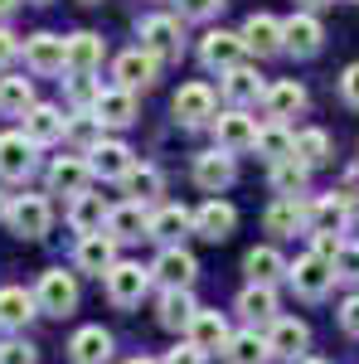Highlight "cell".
I'll list each match as a JSON object with an SVG mask.
<instances>
[{
  "label": "cell",
  "mask_w": 359,
  "mask_h": 364,
  "mask_svg": "<svg viewBox=\"0 0 359 364\" xmlns=\"http://www.w3.org/2000/svg\"><path fill=\"white\" fill-rule=\"evenodd\" d=\"M34 306L44 311V316H68V311L78 306V282H73V272H63V267L44 272L39 287H34Z\"/></svg>",
  "instance_id": "1"
},
{
  "label": "cell",
  "mask_w": 359,
  "mask_h": 364,
  "mask_svg": "<svg viewBox=\"0 0 359 364\" xmlns=\"http://www.w3.org/2000/svg\"><path fill=\"white\" fill-rule=\"evenodd\" d=\"M286 277H291V287L301 291V296H326L335 287V262H326L321 252H306V257H296L291 267H286Z\"/></svg>",
  "instance_id": "2"
},
{
  "label": "cell",
  "mask_w": 359,
  "mask_h": 364,
  "mask_svg": "<svg viewBox=\"0 0 359 364\" xmlns=\"http://www.w3.org/2000/svg\"><path fill=\"white\" fill-rule=\"evenodd\" d=\"M248 54V44H243V34H228V29H209L204 39H199V58H204V68H214V73H228V68H238Z\"/></svg>",
  "instance_id": "3"
},
{
  "label": "cell",
  "mask_w": 359,
  "mask_h": 364,
  "mask_svg": "<svg viewBox=\"0 0 359 364\" xmlns=\"http://www.w3.org/2000/svg\"><path fill=\"white\" fill-rule=\"evenodd\" d=\"M5 219H10V228H15L20 238H44V233H49V199H44V195L10 199Z\"/></svg>",
  "instance_id": "4"
},
{
  "label": "cell",
  "mask_w": 359,
  "mask_h": 364,
  "mask_svg": "<svg viewBox=\"0 0 359 364\" xmlns=\"http://www.w3.org/2000/svg\"><path fill=\"white\" fill-rule=\"evenodd\" d=\"M180 44H185L180 20H170V15H151V20H141V49H146V54L175 58V54H180Z\"/></svg>",
  "instance_id": "5"
},
{
  "label": "cell",
  "mask_w": 359,
  "mask_h": 364,
  "mask_svg": "<svg viewBox=\"0 0 359 364\" xmlns=\"http://www.w3.org/2000/svg\"><path fill=\"white\" fill-rule=\"evenodd\" d=\"M214 141H219V151H228V156L252 151V141H257V122L243 117V107H233V112L214 117Z\"/></svg>",
  "instance_id": "6"
},
{
  "label": "cell",
  "mask_w": 359,
  "mask_h": 364,
  "mask_svg": "<svg viewBox=\"0 0 359 364\" xmlns=\"http://www.w3.org/2000/svg\"><path fill=\"white\" fill-rule=\"evenodd\" d=\"M146 287H151V272L141 262H117L107 272V296L117 306H136L141 296H146Z\"/></svg>",
  "instance_id": "7"
},
{
  "label": "cell",
  "mask_w": 359,
  "mask_h": 364,
  "mask_svg": "<svg viewBox=\"0 0 359 364\" xmlns=\"http://www.w3.org/2000/svg\"><path fill=\"white\" fill-rule=\"evenodd\" d=\"M306 345H311L306 321H296V316H277V321H272V331H267V350H272V360H301Z\"/></svg>",
  "instance_id": "8"
},
{
  "label": "cell",
  "mask_w": 359,
  "mask_h": 364,
  "mask_svg": "<svg viewBox=\"0 0 359 364\" xmlns=\"http://www.w3.org/2000/svg\"><path fill=\"white\" fill-rule=\"evenodd\" d=\"M238 224V209L228 204V199H204L199 209H194V233L199 238H209V243H223L228 233Z\"/></svg>",
  "instance_id": "9"
},
{
  "label": "cell",
  "mask_w": 359,
  "mask_h": 364,
  "mask_svg": "<svg viewBox=\"0 0 359 364\" xmlns=\"http://www.w3.org/2000/svg\"><path fill=\"white\" fill-rule=\"evenodd\" d=\"M282 44L291 49V54H321V44H326V29H321V20L311 15V10H301V15H291L286 25H282Z\"/></svg>",
  "instance_id": "10"
},
{
  "label": "cell",
  "mask_w": 359,
  "mask_h": 364,
  "mask_svg": "<svg viewBox=\"0 0 359 364\" xmlns=\"http://www.w3.org/2000/svg\"><path fill=\"white\" fill-rule=\"evenodd\" d=\"M156 68H161V58L146 54V49H127V54L117 58V87H127V92H136V87H151L156 83Z\"/></svg>",
  "instance_id": "11"
},
{
  "label": "cell",
  "mask_w": 359,
  "mask_h": 364,
  "mask_svg": "<svg viewBox=\"0 0 359 364\" xmlns=\"http://www.w3.org/2000/svg\"><path fill=\"white\" fill-rule=\"evenodd\" d=\"M92 117H97L102 127H127V122H136V92H127V87H102V92L92 97Z\"/></svg>",
  "instance_id": "12"
},
{
  "label": "cell",
  "mask_w": 359,
  "mask_h": 364,
  "mask_svg": "<svg viewBox=\"0 0 359 364\" xmlns=\"http://www.w3.org/2000/svg\"><path fill=\"white\" fill-rule=\"evenodd\" d=\"M34 170V141L25 132H5L0 136V175L5 180H25Z\"/></svg>",
  "instance_id": "13"
},
{
  "label": "cell",
  "mask_w": 359,
  "mask_h": 364,
  "mask_svg": "<svg viewBox=\"0 0 359 364\" xmlns=\"http://www.w3.org/2000/svg\"><path fill=\"white\" fill-rule=\"evenodd\" d=\"M175 117L185 122V127H204V122H214V92L209 83H185L175 92Z\"/></svg>",
  "instance_id": "14"
},
{
  "label": "cell",
  "mask_w": 359,
  "mask_h": 364,
  "mask_svg": "<svg viewBox=\"0 0 359 364\" xmlns=\"http://www.w3.org/2000/svg\"><path fill=\"white\" fill-rule=\"evenodd\" d=\"M78 267L92 272V277H107L112 267H117V238H112V233H83V243H78Z\"/></svg>",
  "instance_id": "15"
},
{
  "label": "cell",
  "mask_w": 359,
  "mask_h": 364,
  "mask_svg": "<svg viewBox=\"0 0 359 364\" xmlns=\"http://www.w3.org/2000/svg\"><path fill=\"white\" fill-rule=\"evenodd\" d=\"M87 180H92V166L83 156H63L49 166V195H83Z\"/></svg>",
  "instance_id": "16"
},
{
  "label": "cell",
  "mask_w": 359,
  "mask_h": 364,
  "mask_svg": "<svg viewBox=\"0 0 359 364\" xmlns=\"http://www.w3.org/2000/svg\"><path fill=\"white\" fill-rule=\"evenodd\" d=\"M194 185L209 190V195L228 190V185H233V156H228V151H204V156L194 161Z\"/></svg>",
  "instance_id": "17"
},
{
  "label": "cell",
  "mask_w": 359,
  "mask_h": 364,
  "mask_svg": "<svg viewBox=\"0 0 359 364\" xmlns=\"http://www.w3.org/2000/svg\"><path fill=\"white\" fill-rule=\"evenodd\" d=\"M68 360L73 364H107L112 360V336L102 326H83L78 336L68 340Z\"/></svg>",
  "instance_id": "18"
},
{
  "label": "cell",
  "mask_w": 359,
  "mask_h": 364,
  "mask_svg": "<svg viewBox=\"0 0 359 364\" xmlns=\"http://www.w3.org/2000/svg\"><path fill=\"white\" fill-rule=\"evenodd\" d=\"M107 233L117 238V243H132V238H141V233H151V214L141 209V199H127V204H117L107 214Z\"/></svg>",
  "instance_id": "19"
},
{
  "label": "cell",
  "mask_w": 359,
  "mask_h": 364,
  "mask_svg": "<svg viewBox=\"0 0 359 364\" xmlns=\"http://www.w3.org/2000/svg\"><path fill=\"white\" fill-rule=\"evenodd\" d=\"M63 127H68V117L58 112V107H49V102H34L25 112V136L34 141V146H49V141L63 136Z\"/></svg>",
  "instance_id": "20"
},
{
  "label": "cell",
  "mask_w": 359,
  "mask_h": 364,
  "mask_svg": "<svg viewBox=\"0 0 359 364\" xmlns=\"http://www.w3.org/2000/svg\"><path fill=\"white\" fill-rule=\"evenodd\" d=\"M190 340L204 350V355H214V350H228V321H223L219 311H194V321L185 326Z\"/></svg>",
  "instance_id": "21"
},
{
  "label": "cell",
  "mask_w": 359,
  "mask_h": 364,
  "mask_svg": "<svg viewBox=\"0 0 359 364\" xmlns=\"http://www.w3.org/2000/svg\"><path fill=\"white\" fill-rule=\"evenodd\" d=\"M87 156H92V161H87L92 175H102V180H122V175L132 170V151H127L122 141H97Z\"/></svg>",
  "instance_id": "22"
},
{
  "label": "cell",
  "mask_w": 359,
  "mask_h": 364,
  "mask_svg": "<svg viewBox=\"0 0 359 364\" xmlns=\"http://www.w3.org/2000/svg\"><path fill=\"white\" fill-rule=\"evenodd\" d=\"M151 277H161L166 287H190V282L199 277V262H194L185 248H166V252H161V262L151 267Z\"/></svg>",
  "instance_id": "23"
},
{
  "label": "cell",
  "mask_w": 359,
  "mask_h": 364,
  "mask_svg": "<svg viewBox=\"0 0 359 364\" xmlns=\"http://www.w3.org/2000/svg\"><path fill=\"white\" fill-rule=\"evenodd\" d=\"M102 63V39L97 34H73V39H63V68H73V73H92Z\"/></svg>",
  "instance_id": "24"
},
{
  "label": "cell",
  "mask_w": 359,
  "mask_h": 364,
  "mask_svg": "<svg viewBox=\"0 0 359 364\" xmlns=\"http://www.w3.org/2000/svg\"><path fill=\"white\" fill-rule=\"evenodd\" d=\"M243 44H248L252 54H277V49H286V44H282V20H272V15H248Z\"/></svg>",
  "instance_id": "25"
},
{
  "label": "cell",
  "mask_w": 359,
  "mask_h": 364,
  "mask_svg": "<svg viewBox=\"0 0 359 364\" xmlns=\"http://www.w3.org/2000/svg\"><path fill=\"white\" fill-rule=\"evenodd\" d=\"M194 296H190V287H166V296H161V311H156V316H161V326H166V331H185V326H190L194 321Z\"/></svg>",
  "instance_id": "26"
},
{
  "label": "cell",
  "mask_w": 359,
  "mask_h": 364,
  "mask_svg": "<svg viewBox=\"0 0 359 364\" xmlns=\"http://www.w3.org/2000/svg\"><path fill=\"white\" fill-rule=\"evenodd\" d=\"M262 102H267L272 122H282V117H296V112L306 107V87L296 83V78H282V83H272L267 92H262Z\"/></svg>",
  "instance_id": "27"
},
{
  "label": "cell",
  "mask_w": 359,
  "mask_h": 364,
  "mask_svg": "<svg viewBox=\"0 0 359 364\" xmlns=\"http://www.w3.org/2000/svg\"><path fill=\"white\" fill-rule=\"evenodd\" d=\"M25 58L34 73H63V39L58 34H34L25 44Z\"/></svg>",
  "instance_id": "28"
},
{
  "label": "cell",
  "mask_w": 359,
  "mask_h": 364,
  "mask_svg": "<svg viewBox=\"0 0 359 364\" xmlns=\"http://www.w3.org/2000/svg\"><path fill=\"white\" fill-rule=\"evenodd\" d=\"M262 92H267V87H262V78H257L252 68H243V63L223 73V97H228L233 107H248V102H257Z\"/></svg>",
  "instance_id": "29"
},
{
  "label": "cell",
  "mask_w": 359,
  "mask_h": 364,
  "mask_svg": "<svg viewBox=\"0 0 359 364\" xmlns=\"http://www.w3.org/2000/svg\"><path fill=\"white\" fill-rule=\"evenodd\" d=\"M29 316H34V296L25 287H0V326L20 331V326H29Z\"/></svg>",
  "instance_id": "30"
},
{
  "label": "cell",
  "mask_w": 359,
  "mask_h": 364,
  "mask_svg": "<svg viewBox=\"0 0 359 364\" xmlns=\"http://www.w3.org/2000/svg\"><path fill=\"white\" fill-rule=\"evenodd\" d=\"M190 228H194V214H190V209H180V204H166L161 214H151V238H161V243L185 238Z\"/></svg>",
  "instance_id": "31"
},
{
  "label": "cell",
  "mask_w": 359,
  "mask_h": 364,
  "mask_svg": "<svg viewBox=\"0 0 359 364\" xmlns=\"http://www.w3.org/2000/svg\"><path fill=\"white\" fill-rule=\"evenodd\" d=\"M306 219H311V214H306L301 199H296V195H282L272 209H267V233H282V238H286V233H296Z\"/></svg>",
  "instance_id": "32"
},
{
  "label": "cell",
  "mask_w": 359,
  "mask_h": 364,
  "mask_svg": "<svg viewBox=\"0 0 359 364\" xmlns=\"http://www.w3.org/2000/svg\"><path fill=\"white\" fill-rule=\"evenodd\" d=\"M243 272H248V282H257V287H272V282L286 272V262H282L277 248H252L248 257H243Z\"/></svg>",
  "instance_id": "33"
},
{
  "label": "cell",
  "mask_w": 359,
  "mask_h": 364,
  "mask_svg": "<svg viewBox=\"0 0 359 364\" xmlns=\"http://www.w3.org/2000/svg\"><path fill=\"white\" fill-rule=\"evenodd\" d=\"M228 360H233V364H267V360H272L267 336H257V331H238V336H228Z\"/></svg>",
  "instance_id": "34"
},
{
  "label": "cell",
  "mask_w": 359,
  "mask_h": 364,
  "mask_svg": "<svg viewBox=\"0 0 359 364\" xmlns=\"http://www.w3.org/2000/svg\"><path fill=\"white\" fill-rule=\"evenodd\" d=\"M252 146H257V151L277 166V161H286V156L296 151V136H291L282 122H272V127H257V141H252Z\"/></svg>",
  "instance_id": "35"
},
{
  "label": "cell",
  "mask_w": 359,
  "mask_h": 364,
  "mask_svg": "<svg viewBox=\"0 0 359 364\" xmlns=\"http://www.w3.org/2000/svg\"><path fill=\"white\" fill-rule=\"evenodd\" d=\"M238 311L248 316L252 326H257V321H277V296H272V287H257V282H252V287H243Z\"/></svg>",
  "instance_id": "36"
},
{
  "label": "cell",
  "mask_w": 359,
  "mask_h": 364,
  "mask_svg": "<svg viewBox=\"0 0 359 364\" xmlns=\"http://www.w3.org/2000/svg\"><path fill=\"white\" fill-rule=\"evenodd\" d=\"M107 224V209H102V195H73V228L78 233H102Z\"/></svg>",
  "instance_id": "37"
},
{
  "label": "cell",
  "mask_w": 359,
  "mask_h": 364,
  "mask_svg": "<svg viewBox=\"0 0 359 364\" xmlns=\"http://www.w3.org/2000/svg\"><path fill=\"white\" fill-rule=\"evenodd\" d=\"M122 190H127L132 199H141V204L156 199V195H161V170H156V166H136V161H132V170L122 175Z\"/></svg>",
  "instance_id": "38"
},
{
  "label": "cell",
  "mask_w": 359,
  "mask_h": 364,
  "mask_svg": "<svg viewBox=\"0 0 359 364\" xmlns=\"http://www.w3.org/2000/svg\"><path fill=\"white\" fill-rule=\"evenodd\" d=\"M291 156H296V161H301V166H326V161H331V136H326V132H321V127H311V132H301V136H296V151H291Z\"/></svg>",
  "instance_id": "39"
},
{
  "label": "cell",
  "mask_w": 359,
  "mask_h": 364,
  "mask_svg": "<svg viewBox=\"0 0 359 364\" xmlns=\"http://www.w3.org/2000/svg\"><path fill=\"white\" fill-rule=\"evenodd\" d=\"M306 180H311V166H301L296 156H286V161H277V166H272V185H277V195H301Z\"/></svg>",
  "instance_id": "40"
},
{
  "label": "cell",
  "mask_w": 359,
  "mask_h": 364,
  "mask_svg": "<svg viewBox=\"0 0 359 364\" xmlns=\"http://www.w3.org/2000/svg\"><path fill=\"white\" fill-rule=\"evenodd\" d=\"M34 107V87H29V78H0V112L20 117Z\"/></svg>",
  "instance_id": "41"
},
{
  "label": "cell",
  "mask_w": 359,
  "mask_h": 364,
  "mask_svg": "<svg viewBox=\"0 0 359 364\" xmlns=\"http://www.w3.org/2000/svg\"><path fill=\"white\" fill-rule=\"evenodd\" d=\"M311 228L316 233H345V199H321L311 209Z\"/></svg>",
  "instance_id": "42"
},
{
  "label": "cell",
  "mask_w": 359,
  "mask_h": 364,
  "mask_svg": "<svg viewBox=\"0 0 359 364\" xmlns=\"http://www.w3.org/2000/svg\"><path fill=\"white\" fill-rule=\"evenodd\" d=\"M97 132H102V122H97V117H83V122H68V127H63V136H73L78 146H87V151L102 141Z\"/></svg>",
  "instance_id": "43"
},
{
  "label": "cell",
  "mask_w": 359,
  "mask_h": 364,
  "mask_svg": "<svg viewBox=\"0 0 359 364\" xmlns=\"http://www.w3.org/2000/svg\"><path fill=\"white\" fill-rule=\"evenodd\" d=\"M335 277H359V243H345L335 252Z\"/></svg>",
  "instance_id": "44"
},
{
  "label": "cell",
  "mask_w": 359,
  "mask_h": 364,
  "mask_svg": "<svg viewBox=\"0 0 359 364\" xmlns=\"http://www.w3.org/2000/svg\"><path fill=\"white\" fill-rule=\"evenodd\" d=\"M0 364H34V345H25V340H5V345H0Z\"/></svg>",
  "instance_id": "45"
},
{
  "label": "cell",
  "mask_w": 359,
  "mask_h": 364,
  "mask_svg": "<svg viewBox=\"0 0 359 364\" xmlns=\"http://www.w3.org/2000/svg\"><path fill=\"white\" fill-rule=\"evenodd\" d=\"M161 364H204V350H199L194 340H185V345H175V350H170Z\"/></svg>",
  "instance_id": "46"
},
{
  "label": "cell",
  "mask_w": 359,
  "mask_h": 364,
  "mask_svg": "<svg viewBox=\"0 0 359 364\" xmlns=\"http://www.w3.org/2000/svg\"><path fill=\"white\" fill-rule=\"evenodd\" d=\"M340 92H345V102H350V107H359V63H350V68H345Z\"/></svg>",
  "instance_id": "47"
},
{
  "label": "cell",
  "mask_w": 359,
  "mask_h": 364,
  "mask_svg": "<svg viewBox=\"0 0 359 364\" xmlns=\"http://www.w3.org/2000/svg\"><path fill=\"white\" fill-rule=\"evenodd\" d=\"M223 0H180V15H194V20H204V15H214Z\"/></svg>",
  "instance_id": "48"
},
{
  "label": "cell",
  "mask_w": 359,
  "mask_h": 364,
  "mask_svg": "<svg viewBox=\"0 0 359 364\" xmlns=\"http://www.w3.org/2000/svg\"><path fill=\"white\" fill-rule=\"evenodd\" d=\"M340 248H345L340 233H316V248H311V252H321L326 262H335V252H340Z\"/></svg>",
  "instance_id": "49"
},
{
  "label": "cell",
  "mask_w": 359,
  "mask_h": 364,
  "mask_svg": "<svg viewBox=\"0 0 359 364\" xmlns=\"http://www.w3.org/2000/svg\"><path fill=\"white\" fill-rule=\"evenodd\" d=\"M340 326H345L350 336H359V296H350V301L340 306Z\"/></svg>",
  "instance_id": "50"
},
{
  "label": "cell",
  "mask_w": 359,
  "mask_h": 364,
  "mask_svg": "<svg viewBox=\"0 0 359 364\" xmlns=\"http://www.w3.org/2000/svg\"><path fill=\"white\" fill-rule=\"evenodd\" d=\"M15 54H20V44H15V34H10V29H0V68H5V63H10Z\"/></svg>",
  "instance_id": "51"
},
{
  "label": "cell",
  "mask_w": 359,
  "mask_h": 364,
  "mask_svg": "<svg viewBox=\"0 0 359 364\" xmlns=\"http://www.w3.org/2000/svg\"><path fill=\"white\" fill-rule=\"evenodd\" d=\"M306 10H326V5H335V0H301Z\"/></svg>",
  "instance_id": "52"
},
{
  "label": "cell",
  "mask_w": 359,
  "mask_h": 364,
  "mask_svg": "<svg viewBox=\"0 0 359 364\" xmlns=\"http://www.w3.org/2000/svg\"><path fill=\"white\" fill-rule=\"evenodd\" d=\"M15 5H20V0H0V15H10V10H15Z\"/></svg>",
  "instance_id": "53"
},
{
  "label": "cell",
  "mask_w": 359,
  "mask_h": 364,
  "mask_svg": "<svg viewBox=\"0 0 359 364\" xmlns=\"http://www.w3.org/2000/svg\"><path fill=\"white\" fill-rule=\"evenodd\" d=\"M291 364H326V360H311V355H301V360H291Z\"/></svg>",
  "instance_id": "54"
},
{
  "label": "cell",
  "mask_w": 359,
  "mask_h": 364,
  "mask_svg": "<svg viewBox=\"0 0 359 364\" xmlns=\"http://www.w3.org/2000/svg\"><path fill=\"white\" fill-rule=\"evenodd\" d=\"M5 209H10V199H5V190H0V214H5Z\"/></svg>",
  "instance_id": "55"
},
{
  "label": "cell",
  "mask_w": 359,
  "mask_h": 364,
  "mask_svg": "<svg viewBox=\"0 0 359 364\" xmlns=\"http://www.w3.org/2000/svg\"><path fill=\"white\" fill-rule=\"evenodd\" d=\"M132 364H156V360H132Z\"/></svg>",
  "instance_id": "56"
},
{
  "label": "cell",
  "mask_w": 359,
  "mask_h": 364,
  "mask_svg": "<svg viewBox=\"0 0 359 364\" xmlns=\"http://www.w3.org/2000/svg\"><path fill=\"white\" fill-rule=\"evenodd\" d=\"M34 5H49V0H34Z\"/></svg>",
  "instance_id": "57"
},
{
  "label": "cell",
  "mask_w": 359,
  "mask_h": 364,
  "mask_svg": "<svg viewBox=\"0 0 359 364\" xmlns=\"http://www.w3.org/2000/svg\"><path fill=\"white\" fill-rule=\"evenodd\" d=\"M83 5H97V0H83Z\"/></svg>",
  "instance_id": "58"
},
{
  "label": "cell",
  "mask_w": 359,
  "mask_h": 364,
  "mask_svg": "<svg viewBox=\"0 0 359 364\" xmlns=\"http://www.w3.org/2000/svg\"><path fill=\"white\" fill-rule=\"evenodd\" d=\"M355 5H359V0H355Z\"/></svg>",
  "instance_id": "59"
}]
</instances>
